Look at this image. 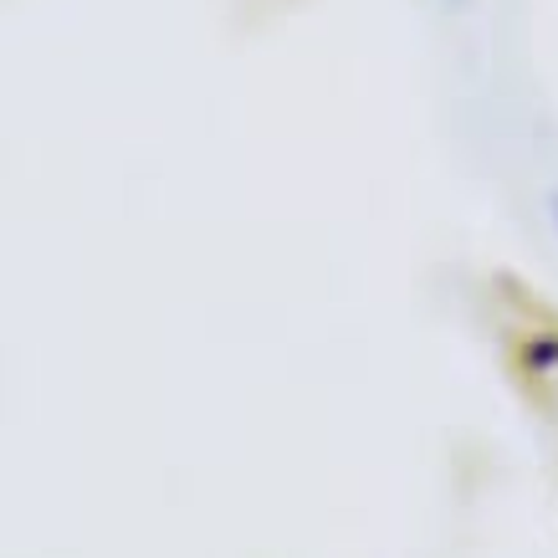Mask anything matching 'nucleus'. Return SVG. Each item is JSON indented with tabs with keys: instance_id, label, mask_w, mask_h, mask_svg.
I'll list each match as a JSON object with an SVG mask.
<instances>
[{
	"instance_id": "nucleus-1",
	"label": "nucleus",
	"mask_w": 558,
	"mask_h": 558,
	"mask_svg": "<svg viewBox=\"0 0 558 558\" xmlns=\"http://www.w3.org/2000/svg\"><path fill=\"white\" fill-rule=\"evenodd\" d=\"M548 220H554V236H558V190L548 195Z\"/></svg>"
}]
</instances>
